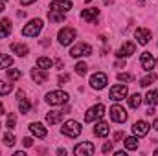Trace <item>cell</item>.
<instances>
[{
  "instance_id": "1",
  "label": "cell",
  "mask_w": 158,
  "mask_h": 156,
  "mask_svg": "<svg viewBox=\"0 0 158 156\" xmlns=\"http://www.w3.org/2000/svg\"><path fill=\"white\" fill-rule=\"evenodd\" d=\"M68 101V94L63 90H53L46 94V103L48 105H64Z\"/></svg>"
},
{
  "instance_id": "2",
  "label": "cell",
  "mask_w": 158,
  "mask_h": 156,
  "mask_svg": "<svg viewBox=\"0 0 158 156\" xmlns=\"http://www.w3.org/2000/svg\"><path fill=\"white\" fill-rule=\"evenodd\" d=\"M40 30H42V20L40 18H33L22 28V35L24 37H35V35L40 33Z\"/></svg>"
},
{
  "instance_id": "3",
  "label": "cell",
  "mask_w": 158,
  "mask_h": 156,
  "mask_svg": "<svg viewBox=\"0 0 158 156\" xmlns=\"http://www.w3.org/2000/svg\"><path fill=\"white\" fill-rule=\"evenodd\" d=\"M63 134L68 136V138H77L79 134H81V125H79L77 121H74V119L66 121L63 125Z\"/></svg>"
},
{
  "instance_id": "4",
  "label": "cell",
  "mask_w": 158,
  "mask_h": 156,
  "mask_svg": "<svg viewBox=\"0 0 158 156\" xmlns=\"http://www.w3.org/2000/svg\"><path fill=\"white\" fill-rule=\"evenodd\" d=\"M107 83H109V77H107V74H103V72H96V74L90 77V86H92L94 90L105 88Z\"/></svg>"
},
{
  "instance_id": "5",
  "label": "cell",
  "mask_w": 158,
  "mask_h": 156,
  "mask_svg": "<svg viewBox=\"0 0 158 156\" xmlns=\"http://www.w3.org/2000/svg\"><path fill=\"white\" fill-rule=\"evenodd\" d=\"M70 55L72 57H86V55H92V46L86 44V42H79V44H76L70 50Z\"/></svg>"
},
{
  "instance_id": "6",
  "label": "cell",
  "mask_w": 158,
  "mask_h": 156,
  "mask_svg": "<svg viewBox=\"0 0 158 156\" xmlns=\"http://www.w3.org/2000/svg\"><path fill=\"white\" fill-rule=\"evenodd\" d=\"M103 116H105V107H103V105H96V107H92V109L85 114V121L92 123V121H96V119H101Z\"/></svg>"
},
{
  "instance_id": "7",
  "label": "cell",
  "mask_w": 158,
  "mask_h": 156,
  "mask_svg": "<svg viewBox=\"0 0 158 156\" xmlns=\"http://www.w3.org/2000/svg\"><path fill=\"white\" fill-rule=\"evenodd\" d=\"M57 37H59V42H61L63 46H68V44H72L74 39H76V30H72V28H63Z\"/></svg>"
},
{
  "instance_id": "8",
  "label": "cell",
  "mask_w": 158,
  "mask_h": 156,
  "mask_svg": "<svg viewBox=\"0 0 158 156\" xmlns=\"http://www.w3.org/2000/svg\"><path fill=\"white\" fill-rule=\"evenodd\" d=\"M94 151H96V147H94V143H92V142H83V143L76 145V149H74V153H76L77 156L94 154Z\"/></svg>"
},
{
  "instance_id": "9",
  "label": "cell",
  "mask_w": 158,
  "mask_h": 156,
  "mask_svg": "<svg viewBox=\"0 0 158 156\" xmlns=\"http://www.w3.org/2000/svg\"><path fill=\"white\" fill-rule=\"evenodd\" d=\"M127 94H129V90H127L125 84H116V86L110 88V99H114V101H121V99H125Z\"/></svg>"
},
{
  "instance_id": "10",
  "label": "cell",
  "mask_w": 158,
  "mask_h": 156,
  "mask_svg": "<svg viewBox=\"0 0 158 156\" xmlns=\"http://www.w3.org/2000/svg\"><path fill=\"white\" fill-rule=\"evenodd\" d=\"M140 63H142V68H143V70H147V72H151V70L155 68V64H156L155 57H153L149 51H143V53L140 55Z\"/></svg>"
},
{
  "instance_id": "11",
  "label": "cell",
  "mask_w": 158,
  "mask_h": 156,
  "mask_svg": "<svg viewBox=\"0 0 158 156\" xmlns=\"http://www.w3.org/2000/svg\"><path fill=\"white\" fill-rule=\"evenodd\" d=\"M149 123L147 121H136L134 125H132V132L138 136V138H142V136H147L149 134Z\"/></svg>"
},
{
  "instance_id": "12",
  "label": "cell",
  "mask_w": 158,
  "mask_h": 156,
  "mask_svg": "<svg viewBox=\"0 0 158 156\" xmlns=\"http://www.w3.org/2000/svg\"><path fill=\"white\" fill-rule=\"evenodd\" d=\"M50 9H55V11H61V13H66L72 9V2L70 0H53L50 4Z\"/></svg>"
},
{
  "instance_id": "13",
  "label": "cell",
  "mask_w": 158,
  "mask_h": 156,
  "mask_svg": "<svg viewBox=\"0 0 158 156\" xmlns=\"http://www.w3.org/2000/svg\"><path fill=\"white\" fill-rule=\"evenodd\" d=\"M110 117H112L116 123H123V121L127 119V112H125V109H123V107L114 105V107L110 109Z\"/></svg>"
},
{
  "instance_id": "14",
  "label": "cell",
  "mask_w": 158,
  "mask_h": 156,
  "mask_svg": "<svg viewBox=\"0 0 158 156\" xmlns=\"http://www.w3.org/2000/svg\"><path fill=\"white\" fill-rule=\"evenodd\" d=\"M17 97H19V109H20V112L22 114H28L30 112V109H31V103L28 101V97L24 96V92H17Z\"/></svg>"
},
{
  "instance_id": "15",
  "label": "cell",
  "mask_w": 158,
  "mask_h": 156,
  "mask_svg": "<svg viewBox=\"0 0 158 156\" xmlns=\"http://www.w3.org/2000/svg\"><path fill=\"white\" fill-rule=\"evenodd\" d=\"M98 15H99V9H96V7H86L81 11V18L86 22H94L98 18Z\"/></svg>"
},
{
  "instance_id": "16",
  "label": "cell",
  "mask_w": 158,
  "mask_h": 156,
  "mask_svg": "<svg viewBox=\"0 0 158 156\" xmlns=\"http://www.w3.org/2000/svg\"><path fill=\"white\" fill-rule=\"evenodd\" d=\"M134 37L138 40V44H147L149 39H151V31L145 30V28H138V30L134 31Z\"/></svg>"
},
{
  "instance_id": "17",
  "label": "cell",
  "mask_w": 158,
  "mask_h": 156,
  "mask_svg": "<svg viewBox=\"0 0 158 156\" xmlns=\"http://www.w3.org/2000/svg\"><path fill=\"white\" fill-rule=\"evenodd\" d=\"M136 51V44L134 42H123V46L119 48L118 51V57H129Z\"/></svg>"
},
{
  "instance_id": "18",
  "label": "cell",
  "mask_w": 158,
  "mask_h": 156,
  "mask_svg": "<svg viewBox=\"0 0 158 156\" xmlns=\"http://www.w3.org/2000/svg\"><path fill=\"white\" fill-rule=\"evenodd\" d=\"M30 130H31V134L37 136V138H44V136L48 134V130H46V127H44L42 123H31V125H30Z\"/></svg>"
},
{
  "instance_id": "19",
  "label": "cell",
  "mask_w": 158,
  "mask_h": 156,
  "mask_svg": "<svg viewBox=\"0 0 158 156\" xmlns=\"http://www.w3.org/2000/svg\"><path fill=\"white\" fill-rule=\"evenodd\" d=\"M109 130H110V127H109V123H105V121H99L98 125H94V134H96V136H99V138L107 136V134H109Z\"/></svg>"
},
{
  "instance_id": "20",
  "label": "cell",
  "mask_w": 158,
  "mask_h": 156,
  "mask_svg": "<svg viewBox=\"0 0 158 156\" xmlns=\"http://www.w3.org/2000/svg\"><path fill=\"white\" fill-rule=\"evenodd\" d=\"M31 79H33L35 83L42 84V83L48 81V74H46V70H42V68H39V70H31Z\"/></svg>"
},
{
  "instance_id": "21",
  "label": "cell",
  "mask_w": 158,
  "mask_h": 156,
  "mask_svg": "<svg viewBox=\"0 0 158 156\" xmlns=\"http://www.w3.org/2000/svg\"><path fill=\"white\" fill-rule=\"evenodd\" d=\"M66 112H63V110H55V112H48L46 114V121L50 123V125H55V123H59L63 116H64Z\"/></svg>"
},
{
  "instance_id": "22",
  "label": "cell",
  "mask_w": 158,
  "mask_h": 156,
  "mask_svg": "<svg viewBox=\"0 0 158 156\" xmlns=\"http://www.w3.org/2000/svg\"><path fill=\"white\" fill-rule=\"evenodd\" d=\"M9 33H11V20L2 18L0 20V39H6Z\"/></svg>"
},
{
  "instance_id": "23",
  "label": "cell",
  "mask_w": 158,
  "mask_h": 156,
  "mask_svg": "<svg viewBox=\"0 0 158 156\" xmlns=\"http://www.w3.org/2000/svg\"><path fill=\"white\" fill-rule=\"evenodd\" d=\"M11 50L19 55V57H24V55H28V46L26 44H20V42H15V44H11Z\"/></svg>"
},
{
  "instance_id": "24",
  "label": "cell",
  "mask_w": 158,
  "mask_h": 156,
  "mask_svg": "<svg viewBox=\"0 0 158 156\" xmlns=\"http://www.w3.org/2000/svg\"><path fill=\"white\" fill-rule=\"evenodd\" d=\"M48 18H50L52 22H63V20H64V13L55 11V9H50V11H48Z\"/></svg>"
},
{
  "instance_id": "25",
  "label": "cell",
  "mask_w": 158,
  "mask_h": 156,
  "mask_svg": "<svg viewBox=\"0 0 158 156\" xmlns=\"http://www.w3.org/2000/svg\"><path fill=\"white\" fill-rule=\"evenodd\" d=\"M37 66L42 68V70H48V68H52V66H53V61H52V59H48V57H39V59H37Z\"/></svg>"
},
{
  "instance_id": "26",
  "label": "cell",
  "mask_w": 158,
  "mask_h": 156,
  "mask_svg": "<svg viewBox=\"0 0 158 156\" xmlns=\"http://www.w3.org/2000/svg\"><path fill=\"white\" fill-rule=\"evenodd\" d=\"M125 147H127L129 151L138 149V138H136V136H129V138H125Z\"/></svg>"
},
{
  "instance_id": "27",
  "label": "cell",
  "mask_w": 158,
  "mask_h": 156,
  "mask_svg": "<svg viewBox=\"0 0 158 156\" xmlns=\"http://www.w3.org/2000/svg\"><path fill=\"white\" fill-rule=\"evenodd\" d=\"M145 101L149 103V105H158V90H151V92H147V96H145Z\"/></svg>"
},
{
  "instance_id": "28",
  "label": "cell",
  "mask_w": 158,
  "mask_h": 156,
  "mask_svg": "<svg viewBox=\"0 0 158 156\" xmlns=\"http://www.w3.org/2000/svg\"><path fill=\"white\" fill-rule=\"evenodd\" d=\"M140 103H142V96L136 92V94H132L131 97H129V105L132 107V109H138L140 107Z\"/></svg>"
},
{
  "instance_id": "29",
  "label": "cell",
  "mask_w": 158,
  "mask_h": 156,
  "mask_svg": "<svg viewBox=\"0 0 158 156\" xmlns=\"http://www.w3.org/2000/svg\"><path fill=\"white\" fill-rule=\"evenodd\" d=\"M13 64V59L9 57V55H6V53H0V70L2 68H7V66H11Z\"/></svg>"
},
{
  "instance_id": "30",
  "label": "cell",
  "mask_w": 158,
  "mask_h": 156,
  "mask_svg": "<svg viewBox=\"0 0 158 156\" xmlns=\"http://www.w3.org/2000/svg\"><path fill=\"white\" fill-rule=\"evenodd\" d=\"M13 90V84L11 83H6V81H0V96H6Z\"/></svg>"
},
{
  "instance_id": "31",
  "label": "cell",
  "mask_w": 158,
  "mask_h": 156,
  "mask_svg": "<svg viewBox=\"0 0 158 156\" xmlns=\"http://www.w3.org/2000/svg\"><path fill=\"white\" fill-rule=\"evenodd\" d=\"M155 81H156V76H155V74H149V76H145V77L140 81V84H142V86H149V84L155 83Z\"/></svg>"
},
{
  "instance_id": "32",
  "label": "cell",
  "mask_w": 158,
  "mask_h": 156,
  "mask_svg": "<svg viewBox=\"0 0 158 156\" xmlns=\"http://www.w3.org/2000/svg\"><path fill=\"white\" fill-rule=\"evenodd\" d=\"M4 143H6L7 147H13V145H15V136H13L11 132H6V134H4Z\"/></svg>"
},
{
  "instance_id": "33",
  "label": "cell",
  "mask_w": 158,
  "mask_h": 156,
  "mask_svg": "<svg viewBox=\"0 0 158 156\" xmlns=\"http://www.w3.org/2000/svg\"><path fill=\"white\" fill-rule=\"evenodd\" d=\"M86 70H88V66H86L85 63H77V64H76V74H77V76H85Z\"/></svg>"
},
{
  "instance_id": "34",
  "label": "cell",
  "mask_w": 158,
  "mask_h": 156,
  "mask_svg": "<svg viewBox=\"0 0 158 156\" xmlns=\"http://www.w3.org/2000/svg\"><path fill=\"white\" fill-rule=\"evenodd\" d=\"M20 76H22V72H20V70H15V68L7 70V77H9V79H20Z\"/></svg>"
},
{
  "instance_id": "35",
  "label": "cell",
  "mask_w": 158,
  "mask_h": 156,
  "mask_svg": "<svg viewBox=\"0 0 158 156\" xmlns=\"http://www.w3.org/2000/svg\"><path fill=\"white\" fill-rule=\"evenodd\" d=\"M15 121H17V116L11 112V114L7 116V129H13V127H15Z\"/></svg>"
},
{
  "instance_id": "36",
  "label": "cell",
  "mask_w": 158,
  "mask_h": 156,
  "mask_svg": "<svg viewBox=\"0 0 158 156\" xmlns=\"http://www.w3.org/2000/svg\"><path fill=\"white\" fill-rule=\"evenodd\" d=\"M118 81H132V76H129V74H118Z\"/></svg>"
},
{
  "instance_id": "37",
  "label": "cell",
  "mask_w": 158,
  "mask_h": 156,
  "mask_svg": "<svg viewBox=\"0 0 158 156\" xmlns=\"http://www.w3.org/2000/svg\"><path fill=\"white\" fill-rule=\"evenodd\" d=\"M66 81H70V76H68V74H61V76H59V84H64Z\"/></svg>"
},
{
  "instance_id": "38",
  "label": "cell",
  "mask_w": 158,
  "mask_h": 156,
  "mask_svg": "<svg viewBox=\"0 0 158 156\" xmlns=\"http://www.w3.org/2000/svg\"><path fill=\"white\" fill-rule=\"evenodd\" d=\"M101 151H103V153H105V154H109V153H112V143H105V145H103V149H101Z\"/></svg>"
},
{
  "instance_id": "39",
  "label": "cell",
  "mask_w": 158,
  "mask_h": 156,
  "mask_svg": "<svg viewBox=\"0 0 158 156\" xmlns=\"http://www.w3.org/2000/svg\"><path fill=\"white\" fill-rule=\"evenodd\" d=\"M22 143H24V147H31L33 140H31V138H24V140H22Z\"/></svg>"
},
{
  "instance_id": "40",
  "label": "cell",
  "mask_w": 158,
  "mask_h": 156,
  "mask_svg": "<svg viewBox=\"0 0 158 156\" xmlns=\"http://www.w3.org/2000/svg\"><path fill=\"white\" fill-rule=\"evenodd\" d=\"M22 6H30V4H35V0H20Z\"/></svg>"
},
{
  "instance_id": "41",
  "label": "cell",
  "mask_w": 158,
  "mask_h": 156,
  "mask_svg": "<svg viewBox=\"0 0 158 156\" xmlns=\"http://www.w3.org/2000/svg\"><path fill=\"white\" fill-rule=\"evenodd\" d=\"M55 64H57V68H59V70H61V68H63V66H64V64H63V61H61V59H57V61H55Z\"/></svg>"
},
{
  "instance_id": "42",
  "label": "cell",
  "mask_w": 158,
  "mask_h": 156,
  "mask_svg": "<svg viewBox=\"0 0 158 156\" xmlns=\"http://www.w3.org/2000/svg\"><path fill=\"white\" fill-rule=\"evenodd\" d=\"M145 114H147V116H153V114H155V109H153V107H151V109H147V110H145Z\"/></svg>"
},
{
  "instance_id": "43",
  "label": "cell",
  "mask_w": 158,
  "mask_h": 156,
  "mask_svg": "<svg viewBox=\"0 0 158 156\" xmlns=\"http://www.w3.org/2000/svg\"><path fill=\"white\" fill-rule=\"evenodd\" d=\"M116 66H118V68H123V66H125V61H118Z\"/></svg>"
},
{
  "instance_id": "44",
  "label": "cell",
  "mask_w": 158,
  "mask_h": 156,
  "mask_svg": "<svg viewBox=\"0 0 158 156\" xmlns=\"http://www.w3.org/2000/svg\"><path fill=\"white\" fill-rule=\"evenodd\" d=\"M57 154H59V156H66V151H64V149H59V151H57Z\"/></svg>"
},
{
  "instance_id": "45",
  "label": "cell",
  "mask_w": 158,
  "mask_h": 156,
  "mask_svg": "<svg viewBox=\"0 0 158 156\" xmlns=\"http://www.w3.org/2000/svg\"><path fill=\"white\" fill-rule=\"evenodd\" d=\"M121 138H123V132H118V134H116V142H119Z\"/></svg>"
},
{
  "instance_id": "46",
  "label": "cell",
  "mask_w": 158,
  "mask_h": 156,
  "mask_svg": "<svg viewBox=\"0 0 158 156\" xmlns=\"http://www.w3.org/2000/svg\"><path fill=\"white\" fill-rule=\"evenodd\" d=\"M153 127H155V129H156V130H158V119H156V121H155V123H153Z\"/></svg>"
},
{
  "instance_id": "47",
  "label": "cell",
  "mask_w": 158,
  "mask_h": 156,
  "mask_svg": "<svg viewBox=\"0 0 158 156\" xmlns=\"http://www.w3.org/2000/svg\"><path fill=\"white\" fill-rule=\"evenodd\" d=\"M2 114H4V107L0 105V116H2Z\"/></svg>"
},
{
  "instance_id": "48",
  "label": "cell",
  "mask_w": 158,
  "mask_h": 156,
  "mask_svg": "<svg viewBox=\"0 0 158 156\" xmlns=\"http://www.w3.org/2000/svg\"><path fill=\"white\" fill-rule=\"evenodd\" d=\"M2 9H4V4H2V2H0V13H2Z\"/></svg>"
},
{
  "instance_id": "49",
  "label": "cell",
  "mask_w": 158,
  "mask_h": 156,
  "mask_svg": "<svg viewBox=\"0 0 158 156\" xmlns=\"http://www.w3.org/2000/svg\"><path fill=\"white\" fill-rule=\"evenodd\" d=\"M155 154H158V151H155Z\"/></svg>"
},
{
  "instance_id": "50",
  "label": "cell",
  "mask_w": 158,
  "mask_h": 156,
  "mask_svg": "<svg viewBox=\"0 0 158 156\" xmlns=\"http://www.w3.org/2000/svg\"><path fill=\"white\" fill-rule=\"evenodd\" d=\"M85 2H90V0H85Z\"/></svg>"
},
{
  "instance_id": "51",
  "label": "cell",
  "mask_w": 158,
  "mask_h": 156,
  "mask_svg": "<svg viewBox=\"0 0 158 156\" xmlns=\"http://www.w3.org/2000/svg\"><path fill=\"white\" fill-rule=\"evenodd\" d=\"M138 2H143V0H138Z\"/></svg>"
},
{
  "instance_id": "52",
  "label": "cell",
  "mask_w": 158,
  "mask_h": 156,
  "mask_svg": "<svg viewBox=\"0 0 158 156\" xmlns=\"http://www.w3.org/2000/svg\"><path fill=\"white\" fill-rule=\"evenodd\" d=\"M156 64H158V61H156Z\"/></svg>"
}]
</instances>
